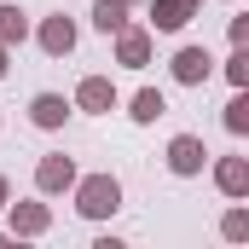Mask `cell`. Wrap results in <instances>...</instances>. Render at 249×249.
Segmentation results:
<instances>
[{
    "label": "cell",
    "mask_w": 249,
    "mask_h": 249,
    "mask_svg": "<svg viewBox=\"0 0 249 249\" xmlns=\"http://www.w3.org/2000/svg\"><path fill=\"white\" fill-rule=\"evenodd\" d=\"M41 47H47L53 58L70 53V47H75V23H70V18H47V23H41Z\"/></svg>",
    "instance_id": "52a82bcc"
},
{
    "label": "cell",
    "mask_w": 249,
    "mask_h": 249,
    "mask_svg": "<svg viewBox=\"0 0 249 249\" xmlns=\"http://www.w3.org/2000/svg\"><path fill=\"white\" fill-rule=\"evenodd\" d=\"M174 75H180L186 87H197V81H209V53H203V47H186V53L174 58Z\"/></svg>",
    "instance_id": "9c48e42d"
},
{
    "label": "cell",
    "mask_w": 249,
    "mask_h": 249,
    "mask_svg": "<svg viewBox=\"0 0 249 249\" xmlns=\"http://www.w3.org/2000/svg\"><path fill=\"white\" fill-rule=\"evenodd\" d=\"M93 23H99L105 35H116L127 23V0H99V6H93Z\"/></svg>",
    "instance_id": "7c38bea8"
},
{
    "label": "cell",
    "mask_w": 249,
    "mask_h": 249,
    "mask_svg": "<svg viewBox=\"0 0 249 249\" xmlns=\"http://www.w3.org/2000/svg\"><path fill=\"white\" fill-rule=\"evenodd\" d=\"M226 238H232V244L249 238V214H244V209H232V214H226Z\"/></svg>",
    "instance_id": "e0dca14e"
},
{
    "label": "cell",
    "mask_w": 249,
    "mask_h": 249,
    "mask_svg": "<svg viewBox=\"0 0 249 249\" xmlns=\"http://www.w3.org/2000/svg\"><path fill=\"white\" fill-rule=\"evenodd\" d=\"M29 116H35V127H64V116H70V105H64L58 93H41V99L29 105Z\"/></svg>",
    "instance_id": "30bf717a"
},
{
    "label": "cell",
    "mask_w": 249,
    "mask_h": 249,
    "mask_svg": "<svg viewBox=\"0 0 249 249\" xmlns=\"http://www.w3.org/2000/svg\"><path fill=\"white\" fill-rule=\"evenodd\" d=\"M75 105H81V110H110V105H116V87H110L105 75H87V81L75 87Z\"/></svg>",
    "instance_id": "5b68a950"
},
{
    "label": "cell",
    "mask_w": 249,
    "mask_h": 249,
    "mask_svg": "<svg viewBox=\"0 0 249 249\" xmlns=\"http://www.w3.org/2000/svg\"><path fill=\"white\" fill-rule=\"evenodd\" d=\"M0 75H6V47H0Z\"/></svg>",
    "instance_id": "ac0fdd59"
},
{
    "label": "cell",
    "mask_w": 249,
    "mask_h": 249,
    "mask_svg": "<svg viewBox=\"0 0 249 249\" xmlns=\"http://www.w3.org/2000/svg\"><path fill=\"white\" fill-rule=\"evenodd\" d=\"M12 226H18L23 238H35V232H47V209H41V203H18V209H12Z\"/></svg>",
    "instance_id": "8fae6325"
},
{
    "label": "cell",
    "mask_w": 249,
    "mask_h": 249,
    "mask_svg": "<svg viewBox=\"0 0 249 249\" xmlns=\"http://www.w3.org/2000/svg\"><path fill=\"white\" fill-rule=\"evenodd\" d=\"M191 12H197V0H151L157 29H180V23H191Z\"/></svg>",
    "instance_id": "8992f818"
},
{
    "label": "cell",
    "mask_w": 249,
    "mask_h": 249,
    "mask_svg": "<svg viewBox=\"0 0 249 249\" xmlns=\"http://www.w3.org/2000/svg\"><path fill=\"white\" fill-rule=\"evenodd\" d=\"M168 110V99L157 93V87H145V93H133V122H157Z\"/></svg>",
    "instance_id": "4fadbf2b"
},
{
    "label": "cell",
    "mask_w": 249,
    "mask_h": 249,
    "mask_svg": "<svg viewBox=\"0 0 249 249\" xmlns=\"http://www.w3.org/2000/svg\"><path fill=\"white\" fill-rule=\"evenodd\" d=\"M226 75H232V87H249V53H244V47L232 53V64H226Z\"/></svg>",
    "instance_id": "2e32d148"
},
{
    "label": "cell",
    "mask_w": 249,
    "mask_h": 249,
    "mask_svg": "<svg viewBox=\"0 0 249 249\" xmlns=\"http://www.w3.org/2000/svg\"><path fill=\"white\" fill-rule=\"evenodd\" d=\"M116 58L127 64V70H145V58H151V35L145 29H116Z\"/></svg>",
    "instance_id": "7a4b0ae2"
},
{
    "label": "cell",
    "mask_w": 249,
    "mask_h": 249,
    "mask_svg": "<svg viewBox=\"0 0 249 249\" xmlns=\"http://www.w3.org/2000/svg\"><path fill=\"white\" fill-rule=\"evenodd\" d=\"M168 168H174V174H197V168H203V139L180 133V139L168 145Z\"/></svg>",
    "instance_id": "277c9868"
},
{
    "label": "cell",
    "mask_w": 249,
    "mask_h": 249,
    "mask_svg": "<svg viewBox=\"0 0 249 249\" xmlns=\"http://www.w3.org/2000/svg\"><path fill=\"white\" fill-rule=\"evenodd\" d=\"M35 186H41V191H64V186H75V162H70V157H41Z\"/></svg>",
    "instance_id": "3957f363"
},
{
    "label": "cell",
    "mask_w": 249,
    "mask_h": 249,
    "mask_svg": "<svg viewBox=\"0 0 249 249\" xmlns=\"http://www.w3.org/2000/svg\"><path fill=\"white\" fill-rule=\"evenodd\" d=\"M116 203H122V186H116L110 174H93V180L75 186V209L93 214V220H99V214H116Z\"/></svg>",
    "instance_id": "6da1fadb"
},
{
    "label": "cell",
    "mask_w": 249,
    "mask_h": 249,
    "mask_svg": "<svg viewBox=\"0 0 249 249\" xmlns=\"http://www.w3.org/2000/svg\"><path fill=\"white\" fill-rule=\"evenodd\" d=\"M214 180H220L226 197H244V191H249V162H244V157H226V162L214 168Z\"/></svg>",
    "instance_id": "ba28073f"
},
{
    "label": "cell",
    "mask_w": 249,
    "mask_h": 249,
    "mask_svg": "<svg viewBox=\"0 0 249 249\" xmlns=\"http://www.w3.org/2000/svg\"><path fill=\"white\" fill-rule=\"evenodd\" d=\"M0 203H6V180H0Z\"/></svg>",
    "instance_id": "d6986e66"
},
{
    "label": "cell",
    "mask_w": 249,
    "mask_h": 249,
    "mask_svg": "<svg viewBox=\"0 0 249 249\" xmlns=\"http://www.w3.org/2000/svg\"><path fill=\"white\" fill-rule=\"evenodd\" d=\"M226 127H232V133H244V127H249V99H244V93L226 105Z\"/></svg>",
    "instance_id": "9a60e30c"
},
{
    "label": "cell",
    "mask_w": 249,
    "mask_h": 249,
    "mask_svg": "<svg viewBox=\"0 0 249 249\" xmlns=\"http://www.w3.org/2000/svg\"><path fill=\"white\" fill-rule=\"evenodd\" d=\"M29 35V18L18 12V6H0V47H12V41H23Z\"/></svg>",
    "instance_id": "5bb4252c"
}]
</instances>
